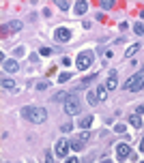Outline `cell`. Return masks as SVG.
Here are the masks:
<instances>
[{
  "instance_id": "cell-9",
  "label": "cell",
  "mask_w": 144,
  "mask_h": 163,
  "mask_svg": "<svg viewBox=\"0 0 144 163\" xmlns=\"http://www.w3.org/2000/svg\"><path fill=\"white\" fill-rule=\"evenodd\" d=\"M2 67H4V71H7V73H15V71L17 69H20V65H17V62L15 60H11V58H4V62H2Z\"/></svg>"
},
{
  "instance_id": "cell-29",
  "label": "cell",
  "mask_w": 144,
  "mask_h": 163,
  "mask_svg": "<svg viewBox=\"0 0 144 163\" xmlns=\"http://www.w3.org/2000/svg\"><path fill=\"white\" fill-rule=\"evenodd\" d=\"M62 65L69 67V65H71V58H67V56H65V58H62Z\"/></svg>"
},
{
  "instance_id": "cell-23",
  "label": "cell",
  "mask_w": 144,
  "mask_h": 163,
  "mask_svg": "<svg viewBox=\"0 0 144 163\" xmlns=\"http://www.w3.org/2000/svg\"><path fill=\"white\" fill-rule=\"evenodd\" d=\"M71 129H73V124H71V122H65V124H62V129H60V131H62V133H69Z\"/></svg>"
},
{
  "instance_id": "cell-8",
  "label": "cell",
  "mask_w": 144,
  "mask_h": 163,
  "mask_svg": "<svg viewBox=\"0 0 144 163\" xmlns=\"http://www.w3.org/2000/svg\"><path fill=\"white\" fill-rule=\"evenodd\" d=\"M69 148H71V146H69L65 140H58V142H56V146H54V150H56V157H60V159H62V157H67Z\"/></svg>"
},
{
  "instance_id": "cell-1",
  "label": "cell",
  "mask_w": 144,
  "mask_h": 163,
  "mask_svg": "<svg viewBox=\"0 0 144 163\" xmlns=\"http://www.w3.org/2000/svg\"><path fill=\"white\" fill-rule=\"evenodd\" d=\"M22 114H24V118H28L34 124H43L48 120V112L43 110V107H24Z\"/></svg>"
},
{
  "instance_id": "cell-24",
  "label": "cell",
  "mask_w": 144,
  "mask_h": 163,
  "mask_svg": "<svg viewBox=\"0 0 144 163\" xmlns=\"http://www.w3.org/2000/svg\"><path fill=\"white\" fill-rule=\"evenodd\" d=\"M114 131H116V133H125L127 129H125V124H116V127H114Z\"/></svg>"
},
{
  "instance_id": "cell-3",
  "label": "cell",
  "mask_w": 144,
  "mask_h": 163,
  "mask_svg": "<svg viewBox=\"0 0 144 163\" xmlns=\"http://www.w3.org/2000/svg\"><path fill=\"white\" fill-rule=\"evenodd\" d=\"M93 60H95V54H93L91 49H86V52H82V54H77V60H75L77 71H86L88 67L93 65Z\"/></svg>"
},
{
  "instance_id": "cell-5",
  "label": "cell",
  "mask_w": 144,
  "mask_h": 163,
  "mask_svg": "<svg viewBox=\"0 0 144 163\" xmlns=\"http://www.w3.org/2000/svg\"><path fill=\"white\" fill-rule=\"evenodd\" d=\"M77 112H80V99H77V95L69 92L67 101H65V114H69V116H75Z\"/></svg>"
},
{
  "instance_id": "cell-2",
  "label": "cell",
  "mask_w": 144,
  "mask_h": 163,
  "mask_svg": "<svg viewBox=\"0 0 144 163\" xmlns=\"http://www.w3.org/2000/svg\"><path fill=\"white\" fill-rule=\"evenodd\" d=\"M140 88H144V73H138V75L129 77L123 86V90H127V92H138Z\"/></svg>"
},
{
  "instance_id": "cell-21",
  "label": "cell",
  "mask_w": 144,
  "mask_h": 163,
  "mask_svg": "<svg viewBox=\"0 0 144 163\" xmlns=\"http://www.w3.org/2000/svg\"><path fill=\"white\" fill-rule=\"evenodd\" d=\"M56 7L60 9V11H67V9H69V2H67V0H58Z\"/></svg>"
},
{
  "instance_id": "cell-13",
  "label": "cell",
  "mask_w": 144,
  "mask_h": 163,
  "mask_svg": "<svg viewBox=\"0 0 144 163\" xmlns=\"http://www.w3.org/2000/svg\"><path fill=\"white\" fill-rule=\"evenodd\" d=\"M15 88V82L11 77H2V90H13Z\"/></svg>"
},
{
  "instance_id": "cell-30",
  "label": "cell",
  "mask_w": 144,
  "mask_h": 163,
  "mask_svg": "<svg viewBox=\"0 0 144 163\" xmlns=\"http://www.w3.org/2000/svg\"><path fill=\"white\" fill-rule=\"evenodd\" d=\"M136 114H140V116L144 114V105H140V107H138V110H136Z\"/></svg>"
},
{
  "instance_id": "cell-19",
  "label": "cell",
  "mask_w": 144,
  "mask_h": 163,
  "mask_svg": "<svg viewBox=\"0 0 144 163\" xmlns=\"http://www.w3.org/2000/svg\"><path fill=\"white\" fill-rule=\"evenodd\" d=\"M133 32H136L138 34V37H142V34H144V24H133Z\"/></svg>"
},
{
  "instance_id": "cell-10",
  "label": "cell",
  "mask_w": 144,
  "mask_h": 163,
  "mask_svg": "<svg viewBox=\"0 0 144 163\" xmlns=\"http://www.w3.org/2000/svg\"><path fill=\"white\" fill-rule=\"evenodd\" d=\"M73 11H75V15H84V13L88 11V2H86V0L75 2V4H73Z\"/></svg>"
},
{
  "instance_id": "cell-27",
  "label": "cell",
  "mask_w": 144,
  "mask_h": 163,
  "mask_svg": "<svg viewBox=\"0 0 144 163\" xmlns=\"http://www.w3.org/2000/svg\"><path fill=\"white\" fill-rule=\"evenodd\" d=\"M50 54H52L50 47H41V56H50Z\"/></svg>"
},
{
  "instance_id": "cell-18",
  "label": "cell",
  "mask_w": 144,
  "mask_h": 163,
  "mask_svg": "<svg viewBox=\"0 0 144 163\" xmlns=\"http://www.w3.org/2000/svg\"><path fill=\"white\" fill-rule=\"evenodd\" d=\"M97 95H99L101 101H103V99H107V88H105V86H99V88H97Z\"/></svg>"
},
{
  "instance_id": "cell-20",
  "label": "cell",
  "mask_w": 144,
  "mask_h": 163,
  "mask_svg": "<svg viewBox=\"0 0 144 163\" xmlns=\"http://www.w3.org/2000/svg\"><path fill=\"white\" fill-rule=\"evenodd\" d=\"M99 4H101V9H105V11H110V9L114 7V2H112V0H101Z\"/></svg>"
},
{
  "instance_id": "cell-32",
  "label": "cell",
  "mask_w": 144,
  "mask_h": 163,
  "mask_svg": "<svg viewBox=\"0 0 144 163\" xmlns=\"http://www.w3.org/2000/svg\"><path fill=\"white\" fill-rule=\"evenodd\" d=\"M101 163H112V161H110V159H105V161H101Z\"/></svg>"
},
{
  "instance_id": "cell-28",
  "label": "cell",
  "mask_w": 144,
  "mask_h": 163,
  "mask_svg": "<svg viewBox=\"0 0 144 163\" xmlns=\"http://www.w3.org/2000/svg\"><path fill=\"white\" fill-rule=\"evenodd\" d=\"M65 163H80V159H77V157H69Z\"/></svg>"
},
{
  "instance_id": "cell-16",
  "label": "cell",
  "mask_w": 144,
  "mask_h": 163,
  "mask_svg": "<svg viewBox=\"0 0 144 163\" xmlns=\"http://www.w3.org/2000/svg\"><path fill=\"white\" fill-rule=\"evenodd\" d=\"M105 88L107 90H114L116 88V73L112 71V75H110V79H107V84H105Z\"/></svg>"
},
{
  "instance_id": "cell-17",
  "label": "cell",
  "mask_w": 144,
  "mask_h": 163,
  "mask_svg": "<svg viewBox=\"0 0 144 163\" xmlns=\"http://www.w3.org/2000/svg\"><path fill=\"white\" fill-rule=\"evenodd\" d=\"M136 52H140V43H133L131 47H129L127 52H125V56H127V58H131V56H133V54H136Z\"/></svg>"
},
{
  "instance_id": "cell-14",
  "label": "cell",
  "mask_w": 144,
  "mask_h": 163,
  "mask_svg": "<svg viewBox=\"0 0 144 163\" xmlns=\"http://www.w3.org/2000/svg\"><path fill=\"white\" fill-rule=\"evenodd\" d=\"M129 122H131V127H136V129H140V127H142V118H140V114H133L131 118H129Z\"/></svg>"
},
{
  "instance_id": "cell-25",
  "label": "cell",
  "mask_w": 144,
  "mask_h": 163,
  "mask_svg": "<svg viewBox=\"0 0 144 163\" xmlns=\"http://www.w3.org/2000/svg\"><path fill=\"white\" fill-rule=\"evenodd\" d=\"M45 163H54V157H52L50 150H45Z\"/></svg>"
},
{
  "instance_id": "cell-4",
  "label": "cell",
  "mask_w": 144,
  "mask_h": 163,
  "mask_svg": "<svg viewBox=\"0 0 144 163\" xmlns=\"http://www.w3.org/2000/svg\"><path fill=\"white\" fill-rule=\"evenodd\" d=\"M93 138V133L91 131H82V133H77L73 140L69 142V146L73 148V150H82L84 148V144H88V140Z\"/></svg>"
},
{
  "instance_id": "cell-15",
  "label": "cell",
  "mask_w": 144,
  "mask_h": 163,
  "mask_svg": "<svg viewBox=\"0 0 144 163\" xmlns=\"http://www.w3.org/2000/svg\"><path fill=\"white\" fill-rule=\"evenodd\" d=\"M99 101H101V99H99V95L95 92V90H91V92H88V103H91V105H97Z\"/></svg>"
},
{
  "instance_id": "cell-12",
  "label": "cell",
  "mask_w": 144,
  "mask_h": 163,
  "mask_svg": "<svg viewBox=\"0 0 144 163\" xmlns=\"http://www.w3.org/2000/svg\"><path fill=\"white\" fill-rule=\"evenodd\" d=\"M22 26H24L22 22H17V20H11V22L7 24V28H9V30H13V32H17V30H22Z\"/></svg>"
},
{
  "instance_id": "cell-11",
  "label": "cell",
  "mask_w": 144,
  "mask_h": 163,
  "mask_svg": "<svg viewBox=\"0 0 144 163\" xmlns=\"http://www.w3.org/2000/svg\"><path fill=\"white\" fill-rule=\"evenodd\" d=\"M93 124V116H84L82 120H80V129H84V131H88V127Z\"/></svg>"
},
{
  "instance_id": "cell-7",
  "label": "cell",
  "mask_w": 144,
  "mask_h": 163,
  "mask_svg": "<svg viewBox=\"0 0 144 163\" xmlns=\"http://www.w3.org/2000/svg\"><path fill=\"white\" fill-rule=\"evenodd\" d=\"M54 37H56L58 43H69L71 41V30L69 28H58L56 32H54Z\"/></svg>"
},
{
  "instance_id": "cell-26",
  "label": "cell",
  "mask_w": 144,
  "mask_h": 163,
  "mask_svg": "<svg viewBox=\"0 0 144 163\" xmlns=\"http://www.w3.org/2000/svg\"><path fill=\"white\" fill-rule=\"evenodd\" d=\"M50 84H48V82H39V84H37V90H45Z\"/></svg>"
},
{
  "instance_id": "cell-31",
  "label": "cell",
  "mask_w": 144,
  "mask_h": 163,
  "mask_svg": "<svg viewBox=\"0 0 144 163\" xmlns=\"http://www.w3.org/2000/svg\"><path fill=\"white\" fill-rule=\"evenodd\" d=\"M140 150H144V138H142V142H140Z\"/></svg>"
},
{
  "instance_id": "cell-6",
  "label": "cell",
  "mask_w": 144,
  "mask_h": 163,
  "mask_svg": "<svg viewBox=\"0 0 144 163\" xmlns=\"http://www.w3.org/2000/svg\"><path fill=\"white\" fill-rule=\"evenodd\" d=\"M131 155V148H129V144H125V142H121V144H116V157H118V161H125Z\"/></svg>"
},
{
  "instance_id": "cell-22",
  "label": "cell",
  "mask_w": 144,
  "mask_h": 163,
  "mask_svg": "<svg viewBox=\"0 0 144 163\" xmlns=\"http://www.w3.org/2000/svg\"><path fill=\"white\" fill-rule=\"evenodd\" d=\"M71 79V73H60L58 75V84H60V82H69Z\"/></svg>"
}]
</instances>
